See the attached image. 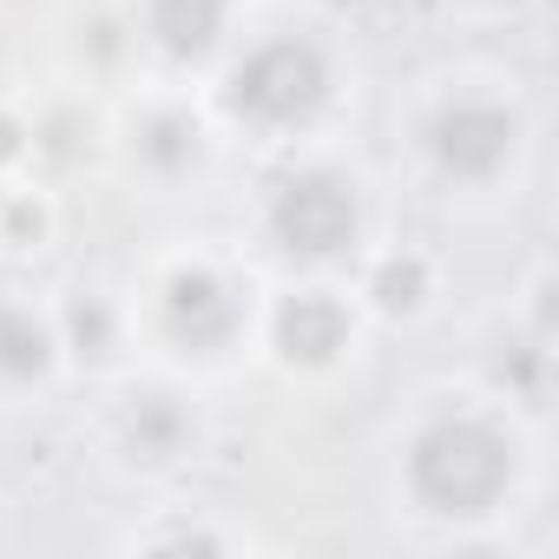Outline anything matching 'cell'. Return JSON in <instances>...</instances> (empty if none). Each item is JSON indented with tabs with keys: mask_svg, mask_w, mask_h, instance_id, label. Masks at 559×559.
Instances as JSON below:
<instances>
[{
	"mask_svg": "<svg viewBox=\"0 0 559 559\" xmlns=\"http://www.w3.org/2000/svg\"><path fill=\"white\" fill-rule=\"evenodd\" d=\"M415 487L441 513H480L507 487V441L480 421H441L415 448Z\"/></svg>",
	"mask_w": 559,
	"mask_h": 559,
	"instance_id": "1",
	"label": "cell"
},
{
	"mask_svg": "<svg viewBox=\"0 0 559 559\" xmlns=\"http://www.w3.org/2000/svg\"><path fill=\"white\" fill-rule=\"evenodd\" d=\"M317 99H323V60L297 40H276V47L250 53L237 73V106L250 119H270V126L317 112Z\"/></svg>",
	"mask_w": 559,
	"mask_h": 559,
	"instance_id": "2",
	"label": "cell"
},
{
	"mask_svg": "<svg viewBox=\"0 0 559 559\" xmlns=\"http://www.w3.org/2000/svg\"><path fill=\"white\" fill-rule=\"evenodd\" d=\"M276 237L290 250H310V257H330L356 237V204L336 178H297L276 198Z\"/></svg>",
	"mask_w": 559,
	"mask_h": 559,
	"instance_id": "3",
	"label": "cell"
},
{
	"mask_svg": "<svg viewBox=\"0 0 559 559\" xmlns=\"http://www.w3.org/2000/svg\"><path fill=\"white\" fill-rule=\"evenodd\" d=\"M507 139H513V126H507V112H493V106H454V112L435 126L441 165H448V171H467V178L493 171V165L507 158Z\"/></svg>",
	"mask_w": 559,
	"mask_h": 559,
	"instance_id": "4",
	"label": "cell"
},
{
	"mask_svg": "<svg viewBox=\"0 0 559 559\" xmlns=\"http://www.w3.org/2000/svg\"><path fill=\"white\" fill-rule=\"evenodd\" d=\"M165 310H171V330L191 336V343H217L230 330V297L211 284V276H178Z\"/></svg>",
	"mask_w": 559,
	"mask_h": 559,
	"instance_id": "5",
	"label": "cell"
},
{
	"mask_svg": "<svg viewBox=\"0 0 559 559\" xmlns=\"http://www.w3.org/2000/svg\"><path fill=\"white\" fill-rule=\"evenodd\" d=\"M284 349L290 356H304V362H323L336 343H343V310L330 304V297H297L290 310H284Z\"/></svg>",
	"mask_w": 559,
	"mask_h": 559,
	"instance_id": "6",
	"label": "cell"
},
{
	"mask_svg": "<svg viewBox=\"0 0 559 559\" xmlns=\"http://www.w3.org/2000/svg\"><path fill=\"white\" fill-rule=\"evenodd\" d=\"M224 0H152V27L171 53H204L217 40Z\"/></svg>",
	"mask_w": 559,
	"mask_h": 559,
	"instance_id": "7",
	"label": "cell"
},
{
	"mask_svg": "<svg viewBox=\"0 0 559 559\" xmlns=\"http://www.w3.org/2000/svg\"><path fill=\"white\" fill-rule=\"evenodd\" d=\"M40 362H47V336H40V323L21 317V310H8V317H0V369L34 376Z\"/></svg>",
	"mask_w": 559,
	"mask_h": 559,
	"instance_id": "8",
	"label": "cell"
},
{
	"mask_svg": "<svg viewBox=\"0 0 559 559\" xmlns=\"http://www.w3.org/2000/svg\"><path fill=\"white\" fill-rule=\"evenodd\" d=\"M132 441H139L145 454H165V448L178 441V415H171L165 402H145V408H139V421H132Z\"/></svg>",
	"mask_w": 559,
	"mask_h": 559,
	"instance_id": "9",
	"label": "cell"
},
{
	"mask_svg": "<svg viewBox=\"0 0 559 559\" xmlns=\"http://www.w3.org/2000/svg\"><path fill=\"white\" fill-rule=\"evenodd\" d=\"M376 290H382L389 310H408V304L421 297V263H415V257H408V263H389V270L376 276Z\"/></svg>",
	"mask_w": 559,
	"mask_h": 559,
	"instance_id": "10",
	"label": "cell"
},
{
	"mask_svg": "<svg viewBox=\"0 0 559 559\" xmlns=\"http://www.w3.org/2000/svg\"><path fill=\"white\" fill-rule=\"evenodd\" d=\"M73 330H80V343H93V349L106 343V317H99V310H73Z\"/></svg>",
	"mask_w": 559,
	"mask_h": 559,
	"instance_id": "11",
	"label": "cell"
},
{
	"mask_svg": "<svg viewBox=\"0 0 559 559\" xmlns=\"http://www.w3.org/2000/svg\"><path fill=\"white\" fill-rule=\"evenodd\" d=\"M8 152H14V126H8V119H0V158H8Z\"/></svg>",
	"mask_w": 559,
	"mask_h": 559,
	"instance_id": "12",
	"label": "cell"
}]
</instances>
